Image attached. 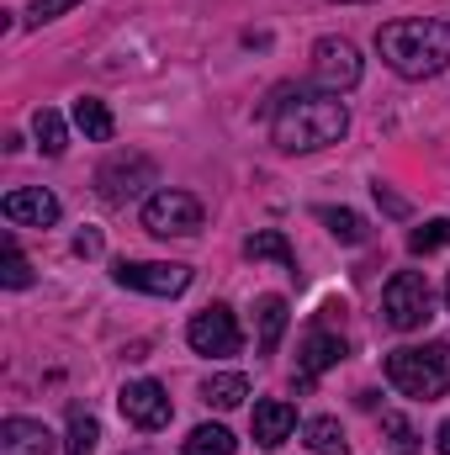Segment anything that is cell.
Listing matches in <instances>:
<instances>
[{
	"label": "cell",
	"mask_w": 450,
	"mask_h": 455,
	"mask_svg": "<svg viewBox=\"0 0 450 455\" xmlns=\"http://www.w3.org/2000/svg\"><path fill=\"white\" fill-rule=\"evenodd\" d=\"M265 127L281 154H318L350 132V112L334 91H308V85H281L265 101Z\"/></svg>",
	"instance_id": "obj_1"
},
{
	"label": "cell",
	"mask_w": 450,
	"mask_h": 455,
	"mask_svg": "<svg viewBox=\"0 0 450 455\" xmlns=\"http://www.w3.org/2000/svg\"><path fill=\"white\" fill-rule=\"evenodd\" d=\"M376 53H382L387 69H398L403 80L446 75L450 69V21H435V16L387 21V27H376Z\"/></svg>",
	"instance_id": "obj_2"
},
{
	"label": "cell",
	"mask_w": 450,
	"mask_h": 455,
	"mask_svg": "<svg viewBox=\"0 0 450 455\" xmlns=\"http://www.w3.org/2000/svg\"><path fill=\"white\" fill-rule=\"evenodd\" d=\"M387 381L403 392V397H419V403H435L450 392V349L446 344H403L387 355Z\"/></svg>",
	"instance_id": "obj_3"
},
{
	"label": "cell",
	"mask_w": 450,
	"mask_h": 455,
	"mask_svg": "<svg viewBox=\"0 0 450 455\" xmlns=\"http://www.w3.org/2000/svg\"><path fill=\"white\" fill-rule=\"evenodd\" d=\"M382 318H387V329H398V334L424 329V323L435 318L430 281H424L419 270H398V275L387 281V291H382Z\"/></svg>",
	"instance_id": "obj_4"
},
{
	"label": "cell",
	"mask_w": 450,
	"mask_h": 455,
	"mask_svg": "<svg viewBox=\"0 0 450 455\" xmlns=\"http://www.w3.org/2000/svg\"><path fill=\"white\" fill-rule=\"evenodd\" d=\"M202 218L207 212L191 191H159L143 202V228L159 238H191V233H202Z\"/></svg>",
	"instance_id": "obj_5"
},
{
	"label": "cell",
	"mask_w": 450,
	"mask_h": 455,
	"mask_svg": "<svg viewBox=\"0 0 450 455\" xmlns=\"http://www.w3.org/2000/svg\"><path fill=\"white\" fill-rule=\"evenodd\" d=\"M112 275L117 286L149 291V297H181L191 286V265H170V259H117Z\"/></svg>",
	"instance_id": "obj_6"
},
{
	"label": "cell",
	"mask_w": 450,
	"mask_h": 455,
	"mask_svg": "<svg viewBox=\"0 0 450 455\" xmlns=\"http://www.w3.org/2000/svg\"><path fill=\"white\" fill-rule=\"evenodd\" d=\"M159 180V170H154V159L149 154H112L101 170H96V191H101V202H112V207H122V202H133L143 186H154Z\"/></svg>",
	"instance_id": "obj_7"
},
{
	"label": "cell",
	"mask_w": 450,
	"mask_h": 455,
	"mask_svg": "<svg viewBox=\"0 0 450 455\" xmlns=\"http://www.w3.org/2000/svg\"><path fill=\"white\" fill-rule=\"evenodd\" d=\"M313 85L334 91V96L360 85V53H355V43H344V37H318L313 43Z\"/></svg>",
	"instance_id": "obj_8"
},
{
	"label": "cell",
	"mask_w": 450,
	"mask_h": 455,
	"mask_svg": "<svg viewBox=\"0 0 450 455\" xmlns=\"http://www.w3.org/2000/svg\"><path fill=\"white\" fill-rule=\"evenodd\" d=\"M117 408H122V419H127L133 429H143V435H154V429L170 424V397H165V387L149 381V376L127 381V387L117 392Z\"/></svg>",
	"instance_id": "obj_9"
},
{
	"label": "cell",
	"mask_w": 450,
	"mask_h": 455,
	"mask_svg": "<svg viewBox=\"0 0 450 455\" xmlns=\"http://www.w3.org/2000/svg\"><path fill=\"white\" fill-rule=\"evenodd\" d=\"M186 339H191V349H197V355H238L244 334H238V318H233L223 302H218V307H207V313H197V318H191Z\"/></svg>",
	"instance_id": "obj_10"
},
{
	"label": "cell",
	"mask_w": 450,
	"mask_h": 455,
	"mask_svg": "<svg viewBox=\"0 0 450 455\" xmlns=\"http://www.w3.org/2000/svg\"><path fill=\"white\" fill-rule=\"evenodd\" d=\"M0 212H5V223L48 228V223H59V196L43 191V186H27V191H11V196L0 202Z\"/></svg>",
	"instance_id": "obj_11"
},
{
	"label": "cell",
	"mask_w": 450,
	"mask_h": 455,
	"mask_svg": "<svg viewBox=\"0 0 450 455\" xmlns=\"http://www.w3.org/2000/svg\"><path fill=\"white\" fill-rule=\"evenodd\" d=\"M292 429H297V408H292V403H281V397L254 403V445H260V451H276Z\"/></svg>",
	"instance_id": "obj_12"
},
{
	"label": "cell",
	"mask_w": 450,
	"mask_h": 455,
	"mask_svg": "<svg viewBox=\"0 0 450 455\" xmlns=\"http://www.w3.org/2000/svg\"><path fill=\"white\" fill-rule=\"evenodd\" d=\"M344 360V339L339 334H329V329H313L308 339H302V355H297V365H302V387H313L329 365H339Z\"/></svg>",
	"instance_id": "obj_13"
},
{
	"label": "cell",
	"mask_w": 450,
	"mask_h": 455,
	"mask_svg": "<svg viewBox=\"0 0 450 455\" xmlns=\"http://www.w3.org/2000/svg\"><path fill=\"white\" fill-rule=\"evenodd\" d=\"M0 455H53V435L37 419H5L0 424Z\"/></svg>",
	"instance_id": "obj_14"
},
{
	"label": "cell",
	"mask_w": 450,
	"mask_h": 455,
	"mask_svg": "<svg viewBox=\"0 0 450 455\" xmlns=\"http://www.w3.org/2000/svg\"><path fill=\"white\" fill-rule=\"evenodd\" d=\"M75 127L91 138V143H112V132H117V116L107 101H96V96H80L75 101Z\"/></svg>",
	"instance_id": "obj_15"
},
{
	"label": "cell",
	"mask_w": 450,
	"mask_h": 455,
	"mask_svg": "<svg viewBox=\"0 0 450 455\" xmlns=\"http://www.w3.org/2000/svg\"><path fill=\"white\" fill-rule=\"evenodd\" d=\"M244 254H249V259H276V265L297 270V254H292V243H286L281 228H260V233H249V238H244Z\"/></svg>",
	"instance_id": "obj_16"
},
{
	"label": "cell",
	"mask_w": 450,
	"mask_h": 455,
	"mask_svg": "<svg viewBox=\"0 0 450 455\" xmlns=\"http://www.w3.org/2000/svg\"><path fill=\"white\" fill-rule=\"evenodd\" d=\"M202 397H207L213 408H238V403L249 397V376H244V371H218V376H207Z\"/></svg>",
	"instance_id": "obj_17"
},
{
	"label": "cell",
	"mask_w": 450,
	"mask_h": 455,
	"mask_svg": "<svg viewBox=\"0 0 450 455\" xmlns=\"http://www.w3.org/2000/svg\"><path fill=\"white\" fill-rule=\"evenodd\" d=\"M254 318H260V349H276V344H281V334H286V323H292L286 297H260Z\"/></svg>",
	"instance_id": "obj_18"
},
{
	"label": "cell",
	"mask_w": 450,
	"mask_h": 455,
	"mask_svg": "<svg viewBox=\"0 0 450 455\" xmlns=\"http://www.w3.org/2000/svg\"><path fill=\"white\" fill-rule=\"evenodd\" d=\"M186 455H233L238 451V440L228 435L223 424H197L191 435H186V445H181Z\"/></svg>",
	"instance_id": "obj_19"
},
{
	"label": "cell",
	"mask_w": 450,
	"mask_h": 455,
	"mask_svg": "<svg viewBox=\"0 0 450 455\" xmlns=\"http://www.w3.org/2000/svg\"><path fill=\"white\" fill-rule=\"evenodd\" d=\"M32 132H37V148H43L48 159H59V154L69 148V127H64V116H59V112H48V107H43V112L32 116Z\"/></svg>",
	"instance_id": "obj_20"
},
{
	"label": "cell",
	"mask_w": 450,
	"mask_h": 455,
	"mask_svg": "<svg viewBox=\"0 0 450 455\" xmlns=\"http://www.w3.org/2000/svg\"><path fill=\"white\" fill-rule=\"evenodd\" d=\"M302 435H308V445H313L318 455H350V440H344L339 419H308Z\"/></svg>",
	"instance_id": "obj_21"
},
{
	"label": "cell",
	"mask_w": 450,
	"mask_h": 455,
	"mask_svg": "<svg viewBox=\"0 0 450 455\" xmlns=\"http://www.w3.org/2000/svg\"><path fill=\"white\" fill-rule=\"evenodd\" d=\"M318 218L329 223V233H334L339 243H366V238H371V223H366L360 212H350V207H324Z\"/></svg>",
	"instance_id": "obj_22"
},
{
	"label": "cell",
	"mask_w": 450,
	"mask_h": 455,
	"mask_svg": "<svg viewBox=\"0 0 450 455\" xmlns=\"http://www.w3.org/2000/svg\"><path fill=\"white\" fill-rule=\"evenodd\" d=\"M96 440H101V424H96L91 413L75 408V413H69V440H64V451L69 455H91L96 451Z\"/></svg>",
	"instance_id": "obj_23"
},
{
	"label": "cell",
	"mask_w": 450,
	"mask_h": 455,
	"mask_svg": "<svg viewBox=\"0 0 450 455\" xmlns=\"http://www.w3.org/2000/svg\"><path fill=\"white\" fill-rule=\"evenodd\" d=\"M382 435L398 455H419V435H414V424L403 413H382Z\"/></svg>",
	"instance_id": "obj_24"
},
{
	"label": "cell",
	"mask_w": 450,
	"mask_h": 455,
	"mask_svg": "<svg viewBox=\"0 0 450 455\" xmlns=\"http://www.w3.org/2000/svg\"><path fill=\"white\" fill-rule=\"evenodd\" d=\"M446 243H450V218H435V223H424V228L408 233V249H414V254H435V249H446Z\"/></svg>",
	"instance_id": "obj_25"
},
{
	"label": "cell",
	"mask_w": 450,
	"mask_h": 455,
	"mask_svg": "<svg viewBox=\"0 0 450 455\" xmlns=\"http://www.w3.org/2000/svg\"><path fill=\"white\" fill-rule=\"evenodd\" d=\"M5 286H11V291L32 286V265H27V254H21L16 238H5Z\"/></svg>",
	"instance_id": "obj_26"
},
{
	"label": "cell",
	"mask_w": 450,
	"mask_h": 455,
	"mask_svg": "<svg viewBox=\"0 0 450 455\" xmlns=\"http://www.w3.org/2000/svg\"><path fill=\"white\" fill-rule=\"evenodd\" d=\"M75 5H85V0H32V5H27V21L43 27V21H59V16L75 11Z\"/></svg>",
	"instance_id": "obj_27"
},
{
	"label": "cell",
	"mask_w": 450,
	"mask_h": 455,
	"mask_svg": "<svg viewBox=\"0 0 450 455\" xmlns=\"http://www.w3.org/2000/svg\"><path fill=\"white\" fill-rule=\"evenodd\" d=\"M371 191H376V202H382V207H387V212H392V218H403V212H408V202H403V196H392V191H387V186H382V180H376V186H371Z\"/></svg>",
	"instance_id": "obj_28"
},
{
	"label": "cell",
	"mask_w": 450,
	"mask_h": 455,
	"mask_svg": "<svg viewBox=\"0 0 450 455\" xmlns=\"http://www.w3.org/2000/svg\"><path fill=\"white\" fill-rule=\"evenodd\" d=\"M75 254H85V259L101 254V233H80V238H75Z\"/></svg>",
	"instance_id": "obj_29"
},
{
	"label": "cell",
	"mask_w": 450,
	"mask_h": 455,
	"mask_svg": "<svg viewBox=\"0 0 450 455\" xmlns=\"http://www.w3.org/2000/svg\"><path fill=\"white\" fill-rule=\"evenodd\" d=\"M435 451H440V455H450V419L440 424V435H435Z\"/></svg>",
	"instance_id": "obj_30"
},
{
	"label": "cell",
	"mask_w": 450,
	"mask_h": 455,
	"mask_svg": "<svg viewBox=\"0 0 450 455\" xmlns=\"http://www.w3.org/2000/svg\"><path fill=\"white\" fill-rule=\"evenodd\" d=\"M446 307H450V281H446Z\"/></svg>",
	"instance_id": "obj_31"
}]
</instances>
